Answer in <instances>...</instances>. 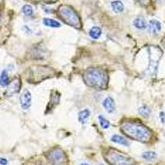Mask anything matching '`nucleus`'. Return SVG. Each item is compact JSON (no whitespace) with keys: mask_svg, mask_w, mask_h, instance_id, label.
I'll use <instances>...</instances> for the list:
<instances>
[{"mask_svg":"<svg viewBox=\"0 0 165 165\" xmlns=\"http://www.w3.org/2000/svg\"><path fill=\"white\" fill-rule=\"evenodd\" d=\"M43 24L46 27L53 28H58L61 27V24L58 21L52 19V18H48V17H45L43 19Z\"/></svg>","mask_w":165,"mask_h":165,"instance_id":"obj_13","label":"nucleus"},{"mask_svg":"<svg viewBox=\"0 0 165 165\" xmlns=\"http://www.w3.org/2000/svg\"><path fill=\"white\" fill-rule=\"evenodd\" d=\"M133 25L139 30H144L147 28V22L143 17H138L133 21Z\"/></svg>","mask_w":165,"mask_h":165,"instance_id":"obj_10","label":"nucleus"},{"mask_svg":"<svg viewBox=\"0 0 165 165\" xmlns=\"http://www.w3.org/2000/svg\"><path fill=\"white\" fill-rule=\"evenodd\" d=\"M102 29L98 27H93V28L90 29L89 31V36L93 39H98V38L102 36Z\"/></svg>","mask_w":165,"mask_h":165,"instance_id":"obj_16","label":"nucleus"},{"mask_svg":"<svg viewBox=\"0 0 165 165\" xmlns=\"http://www.w3.org/2000/svg\"><path fill=\"white\" fill-rule=\"evenodd\" d=\"M22 13L26 15V16H31L33 14V8L31 5L29 4H26L22 7Z\"/></svg>","mask_w":165,"mask_h":165,"instance_id":"obj_20","label":"nucleus"},{"mask_svg":"<svg viewBox=\"0 0 165 165\" xmlns=\"http://www.w3.org/2000/svg\"><path fill=\"white\" fill-rule=\"evenodd\" d=\"M48 159L50 162L55 165H59L61 164L65 159V154L61 149H55L49 153Z\"/></svg>","mask_w":165,"mask_h":165,"instance_id":"obj_5","label":"nucleus"},{"mask_svg":"<svg viewBox=\"0 0 165 165\" xmlns=\"http://www.w3.org/2000/svg\"><path fill=\"white\" fill-rule=\"evenodd\" d=\"M149 31L151 33H158L161 31V23L156 19H151L149 22Z\"/></svg>","mask_w":165,"mask_h":165,"instance_id":"obj_9","label":"nucleus"},{"mask_svg":"<svg viewBox=\"0 0 165 165\" xmlns=\"http://www.w3.org/2000/svg\"><path fill=\"white\" fill-rule=\"evenodd\" d=\"M111 140L114 143L121 144V145H124V146H128L130 144H129V141L126 138H124L123 136L119 135H113L111 136Z\"/></svg>","mask_w":165,"mask_h":165,"instance_id":"obj_12","label":"nucleus"},{"mask_svg":"<svg viewBox=\"0 0 165 165\" xmlns=\"http://www.w3.org/2000/svg\"><path fill=\"white\" fill-rule=\"evenodd\" d=\"M59 15L66 24L70 25L73 28L79 29L81 27V20L79 15L72 7L68 5H62L59 7Z\"/></svg>","mask_w":165,"mask_h":165,"instance_id":"obj_3","label":"nucleus"},{"mask_svg":"<svg viewBox=\"0 0 165 165\" xmlns=\"http://www.w3.org/2000/svg\"><path fill=\"white\" fill-rule=\"evenodd\" d=\"M111 5L112 7V10L116 13H122L124 11V4L121 1H119V0L113 1V2H111Z\"/></svg>","mask_w":165,"mask_h":165,"instance_id":"obj_14","label":"nucleus"},{"mask_svg":"<svg viewBox=\"0 0 165 165\" xmlns=\"http://www.w3.org/2000/svg\"><path fill=\"white\" fill-rule=\"evenodd\" d=\"M9 84L8 74L6 69H4L0 74V86L6 87Z\"/></svg>","mask_w":165,"mask_h":165,"instance_id":"obj_15","label":"nucleus"},{"mask_svg":"<svg viewBox=\"0 0 165 165\" xmlns=\"http://www.w3.org/2000/svg\"><path fill=\"white\" fill-rule=\"evenodd\" d=\"M84 82L89 87L97 89H105L107 85V75L99 69H89L83 74Z\"/></svg>","mask_w":165,"mask_h":165,"instance_id":"obj_2","label":"nucleus"},{"mask_svg":"<svg viewBox=\"0 0 165 165\" xmlns=\"http://www.w3.org/2000/svg\"><path fill=\"white\" fill-rule=\"evenodd\" d=\"M80 165H89L88 164H87V163H82V164H81Z\"/></svg>","mask_w":165,"mask_h":165,"instance_id":"obj_25","label":"nucleus"},{"mask_svg":"<svg viewBox=\"0 0 165 165\" xmlns=\"http://www.w3.org/2000/svg\"><path fill=\"white\" fill-rule=\"evenodd\" d=\"M39 1H43V2H51V1H53V0H39Z\"/></svg>","mask_w":165,"mask_h":165,"instance_id":"obj_24","label":"nucleus"},{"mask_svg":"<svg viewBox=\"0 0 165 165\" xmlns=\"http://www.w3.org/2000/svg\"><path fill=\"white\" fill-rule=\"evenodd\" d=\"M142 157L144 158L145 160H148V161H152L156 158L157 157V154L154 151H147L144 152L142 154Z\"/></svg>","mask_w":165,"mask_h":165,"instance_id":"obj_18","label":"nucleus"},{"mask_svg":"<svg viewBox=\"0 0 165 165\" xmlns=\"http://www.w3.org/2000/svg\"><path fill=\"white\" fill-rule=\"evenodd\" d=\"M7 164H8V161L6 158L0 157V165H7Z\"/></svg>","mask_w":165,"mask_h":165,"instance_id":"obj_22","label":"nucleus"},{"mask_svg":"<svg viewBox=\"0 0 165 165\" xmlns=\"http://www.w3.org/2000/svg\"><path fill=\"white\" fill-rule=\"evenodd\" d=\"M0 24H1V17H0Z\"/></svg>","mask_w":165,"mask_h":165,"instance_id":"obj_26","label":"nucleus"},{"mask_svg":"<svg viewBox=\"0 0 165 165\" xmlns=\"http://www.w3.org/2000/svg\"><path fill=\"white\" fill-rule=\"evenodd\" d=\"M103 106L108 113H111L115 111V101L111 97H107L103 101Z\"/></svg>","mask_w":165,"mask_h":165,"instance_id":"obj_7","label":"nucleus"},{"mask_svg":"<svg viewBox=\"0 0 165 165\" xmlns=\"http://www.w3.org/2000/svg\"><path fill=\"white\" fill-rule=\"evenodd\" d=\"M138 112L140 115H141L142 117H148L149 115H150V112L151 111L149 108L148 107L146 106H143V107H140L139 109H138Z\"/></svg>","mask_w":165,"mask_h":165,"instance_id":"obj_19","label":"nucleus"},{"mask_svg":"<svg viewBox=\"0 0 165 165\" xmlns=\"http://www.w3.org/2000/svg\"><path fill=\"white\" fill-rule=\"evenodd\" d=\"M137 1H139L141 4H144V3L146 2V0H137Z\"/></svg>","mask_w":165,"mask_h":165,"instance_id":"obj_23","label":"nucleus"},{"mask_svg":"<svg viewBox=\"0 0 165 165\" xmlns=\"http://www.w3.org/2000/svg\"><path fill=\"white\" fill-rule=\"evenodd\" d=\"M121 131L135 140L147 143L152 136L151 131L144 125L135 121H126L120 126Z\"/></svg>","mask_w":165,"mask_h":165,"instance_id":"obj_1","label":"nucleus"},{"mask_svg":"<svg viewBox=\"0 0 165 165\" xmlns=\"http://www.w3.org/2000/svg\"><path fill=\"white\" fill-rule=\"evenodd\" d=\"M106 159L111 165H134L135 160L126 155L115 150L107 152Z\"/></svg>","mask_w":165,"mask_h":165,"instance_id":"obj_4","label":"nucleus"},{"mask_svg":"<svg viewBox=\"0 0 165 165\" xmlns=\"http://www.w3.org/2000/svg\"><path fill=\"white\" fill-rule=\"evenodd\" d=\"M20 104L23 110H28L31 105V94L28 89L23 90L20 96Z\"/></svg>","mask_w":165,"mask_h":165,"instance_id":"obj_6","label":"nucleus"},{"mask_svg":"<svg viewBox=\"0 0 165 165\" xmlns=\"http://www.w3.org/2000/svg\"><path fill=\"white\" fill-rule=\"evenodd\" d=\"M159 118L161 120L162 123H165V112L164 111H161L159 113Z\"/></svg>","mask_w":165,"mask_h":165,"instance_id":"obj_21","label":"nucleus"},{"mask_svg":"<svg viewBox=\"0 0 165 165\" xmlns=\"http://www.w3.org/2000/svg\"><path fill=\"white\" fill-rule=\"evenodd\" d=\"M98 120H99V124L101 126V127L104 129V130H107L110 127V122L109 120H107L105 117H103V115H99L98 116Z\"/></svg>","mask_w":165,"mask_h":165,"instance_id":"obj_17","label":"nucleus"},{"mask_svg":"<svg viewBox=\"0 0 165 165\" xmlns=\"http://www.w3.org/2000/svg\"><path fill=\"white\" fill-rule=\"evenodd\" d=\"M164 46H165V42H164Z\"/></svg>","mask_w":165,"mask_h":165,"instance_id":"obj_27","label":"nucleus"},{"mask_svg":"<svg viewBox=\"0 0 165 165\" xmlns=\"http://www.w3.org/2000/svg\"><path fill=\"white\" fill-rule=\"evenodd\" d=\"M90 117V111L88 108H85L83 110L80 111L78 115V119L80 123L85 124L88 120Z\"/></svg>","mask_w":165,"mask_h":165,"instance_id":"obj_11","label":"nucleus"},{"mask_svg":"<svg viewBox=\"0 0 165 165\" xmlns=\"http://www.w3.org/2000/svg\"><path fill=\"white\" fill-rule=\"evenodd\" d=\"M20 89V82L18 79H15L13 82L8 84V88H7L6 94L7 96H12L14 93H17Z\"/></svg>","mask_w":165,"mask_h":165,"instance_id":"obj_8","label":"nucleus"}]
</instances>
